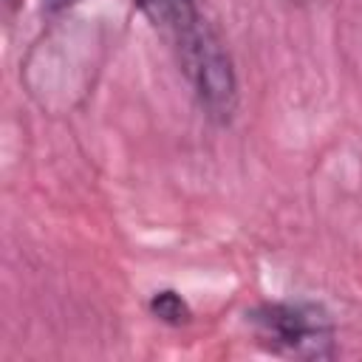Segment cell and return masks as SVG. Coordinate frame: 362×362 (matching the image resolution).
Segmentation results:
<instances>
[{"mask_svg":"<svg viewBox=\"0 0 362 362\" xmlns=\"http://www.w3.org/2000/svg\"><path fill=\"white\" fill-rule=\"evenodd\" d=\"M263 348L286 356L322 359L334 354V325L314 303H266L249 314Z\"/></svg>","mask_w":362,"mask_h":362,"instance_id":"cell-1","label":"cell"},{"mask_svg":"<svg viewBox=\"0 0 362 362\" xmlns=\"http://www.w3.org/2000/svg\"><path fill=\"white\" fill-rule=\"evenodd\" d=\"M150 25L167 37L175 57L184 59L212 28L201 17L195 0H133Z\"/></svg>","mask_w":362,"mask_h":362,"instance_id":"cell-2","label":"cell"},{"mask_svg":"<svg viewBox=\"0 0 362 362\" xmlns=\"http://www.w3.org/2000/svg\"><path fill=\"white\" fill-rule=\"evenodd\" d=\"M150 311H153L156 320L170 322V325H181V322L189 320V305L184 303V297H181L178 291H170V288L153 294V300H150Z\"/></svg>","mask_w":362,"mask_h":362,"instance_id":"cell-3","label":"cell"},{"mask_svg":"<svg viewBox=\"0 0 362 362\" xmlns=\"http://www.w3.org/2000/svg\"><path fill=\"white\" fill-rule=\"evenodd\" d=\"M74 3H79V0H45L48 8H68V6H74Z\"/></svg>","mask_w":362,"mask_h":362,"instance_id":"cell-4","label":"cell"},{"mask_svg":"<svg viewBox=\"0 0 362 362\" xmlns=\"http://www.w3.org/2000/svg\"><path fill=\"white\" fill-rule=\"evenodd\" d=\"M288 3H294V6H300V3H308V0H288Z\"/></svg>","mask_w":362,"mask_h":362,"instance_id":"cell-5","label":"cell"}]
</instances>
